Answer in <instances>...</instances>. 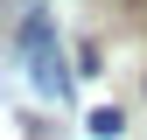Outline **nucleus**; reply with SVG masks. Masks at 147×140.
Listing matches in <instances>:
<instances>
[{
    "label": "nucleus",
    "mask_w": 147,
    "mask_h": 140,
    "mask_svg": "<svg viewBox=\"0 0 147 140\" xmlns=\"http://www.w3.org/2000/svg\"><path fill=\"white\" fill-rule=\"evenodd\" d=\"M14 42H21V63H28L35 91H42L49 105H63V98H70V63H63V49H56V21H49L42 7H28Z\"/></svg>",
    "instance_id": "f257e3e1"
},
{
    "label": "nucleus",
    "mask_w": 147,
    "mask_h": 140,
    "mask_svg": "<svg viewBox=\"0 0 147 140\" xmlns=\"http://www.w3.org/2000/svg\"><path fill=\"white\" fill-rule=\"evenodd\" d=\"M91 133H98V140H119V133H126V119L112 112V105H98V112H91Z\"/></svg>",
    "instance_id": "f03ea898"
}]
</instances>
